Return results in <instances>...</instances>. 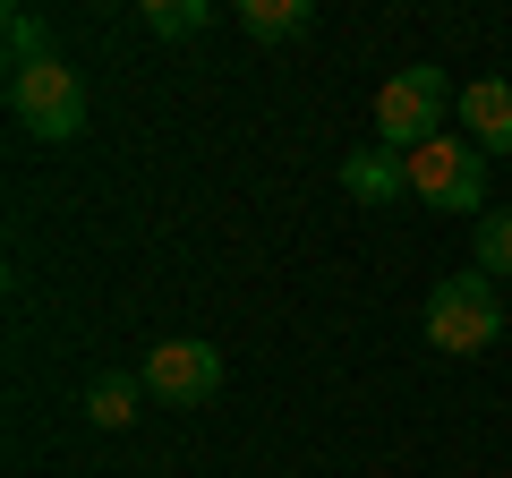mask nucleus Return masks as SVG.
Returning a JSON list of instances; mask_svg holds the SVG:
<instances>
[{"label": "nucleus", "instance_id": "1a4fd4ad", "mask_svg": "<svg viewBox=\"0 0 512 478\" xmlns=\"http://www.w3.org/2000/svg\"><path fill=\"white\" fill-rule=\"evenodd\" d=\"M137 402H146V376H120V368H111V376H94V385H86V419L94 427H137Z\"/></svg>", "mask_w": 512, "mask_h": 478}, {"label": "nucleus", "instance_id": "f03ea898", "mask_svg": "<svg viewBox=\"0 0 512 478\" xmlns=\"http://www.w3.org/2000/svg\"><path fill=\"white\" fill-rule=\"evenodd\" d=\"M427 342L453 350V359H478V350H495V333H504V291H495L487 274H444L436 291H427Z\"/></svg>", "mask_w": 512, "mask_h": 478}, {"label": "nucleus", "instance_id": "6e6552de", "mask_svg": "<svg viewBox=\"0 0 512 478\" xmlns=\"http://www.w3.org/2000/svg\"><path fill=\"white\" fill-rule=\"evenodd\" d=\"M231 26H239V35H256V43H299L316 26V9H308V0H239Z\"/></svg>", "mask_w": 512, "mask_h": 478}, {"label": "nucleus", "instance_id": "9b49d317", "mask_svg": "<svg viewBox=\"0 0 512 478\" xmlns=\"http://www.w3.org/2000/svg\"><path fill=\"white\" fill-rule=\"evenodd\" d=\"M0 43H9V69H26V60L52 52V43H43V18H35V9H9V18H0Z\"/></svg>", "mask_w": 512, "mask_h": 478}, {"label": "nucleus", "instance_id": "20e7f679", "mask_svg": "<svg viewBox=\"0 0 512 478\" xmlns=\"http://www.w3.org/2000/svg\"><path fill=\"white\" fill-rule=\"evenodd\" d=\"M402 180L419 205H436V214H478L487 205V154L470 146V137H427V146L402 154Z\"/></svg>", "mask_w": 512, "mask_h": 478}, {"label": "nucleus", "instance_id": "39448f33", "mask_svg": "<svg viewBox=\"0 0 512 478\" xmlns=\"http://www.w3.org/2000/svg\"><path fill=\"white\" fill-rule=\"evenodd\" d=\"M137 376H146L154 402L197 410V402H214V393H222V350H214V342H197V333H180V342H154Z\"/></svg>", "mask_w": 512, "mask_h": 478}, {"label": "nucleus", "instance_id": "f257e3e1", "mask_svg": "<svg viewBox=\"0 0 512 478\" xmlns=\"http://www.w3.org/2000/svg\"><path fill=\"white\" fill-rule=\"evenodd\" d=\"M9 120H18L26 137H43V146H69V137L86 129V86H77V69L60 52L9 69Z\"/></svg>", "mask_w": 512, "mask_h": 478}, {"label": "nucleus", "instance_id": "0eeeda50", "mask_svg": "<svg viewBox=\"0 0 512 478\" xmlns=\"http://www.w3.org/2000/svg\"><path fill=\"white\" fill-rule=\"evenodd\" d=\"M342 188H350V197H359V205H393V197H402V154H393V146H359V154H342Z\"/></svg>", "mask_w": 512, "mask_h": 478}, {"label": "nucleus", "instance_id": "9d476101", "mask_svg": "<svg viewBox=\"0 0 512 478\" xmlns=\"http://www.w3.org/2000/svg\"><path fill=\"white\" fill-rule=\"evenodd\" d=\"M137 18H146L154 35L188 43V35H205V26H214V9H205V0H146V9H137Z\"/></svg>", "mask_w": 512, "mask_h": 478}, {"label": "nucleus", "instance_id": "f8f14e48", "mask_svg": "<svg viewBox=\"0 0 512 478\" xmlns=\"http://www.w3.org/2000/svg\"><path fill=\"white\" fill-rule=\"evenodd\" d=\"M478 274H512V214H478Z\"/></svg>", "mask_w": 512, "mask_h": 478}, {"label": "nucleus", "instance_id": "7ed1b4c3", "mask_svg": "<svg viewBox=\"0 0 512 478\" xmlns=\"http://www.w3.org/2000/svg\"><path fill=\"white\" fill-rule=\"evenodd\" d=\"M444 111H453V77H444L436 60H410V69H393L384 94H376V146H393V154L427 146V137H444Z\"/></svg>", "mask_w": 512, "mask_h": 478}, {"label": "nucleus", "instance_id": "423d86ee", "mask_svg": "<svg viewBox=\"0 0 512 478\" xmlns=\"http://www.w3.org/2000/svg\"><path fill=\"white\" fill-rule=\"evenodd\" d=\"M461 129L478 154H512V77H470L461 86Z\"/></svg>", "mask_w": 512, "mask_h": 478}]
</instances>
